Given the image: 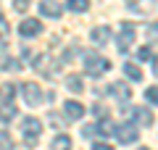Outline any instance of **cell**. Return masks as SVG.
Here are the masks:
<instances>
[{
	"instance_id": "cell-1",
	"label": "cell",
	"mask_w": 158,
	"mask_h": 150,
	"mask_svg": "<svg viewBox=\"0 0 158 150\" xmlns=\"http://www.w3.org/2000/svg\"><path fill=\"white\" fill-rule=\"evenodd\" d=\"M108 69H111L108 58L98 56V53H87L85 56V71L90 74V77H100V74H106Z\"/></svg>"
},
{
	"instance_id": "cell-2",
	"label": "cell",
	"mask_w": 158,
	"mask_h": 150,
	"mask_svg": "<svg viewBox=\"0 0 158 150\" xmlns=\"http://www.w3.org/2000/svg\"><path fill=\"white\" fill-rule=\"evenodd\" d=\"M21 95H24V100H27V106H32V108H37L40 103H42V87H37L34 82H27L21 87Z\"/></svg>"
},
{
	"instance_id": "cell-3",
	"label": "cell",
	"mask_w": 158,
	"mask_h": 150,
	"mask_svg": "<svg viewBox=\"0 0 158 150\" xmlns=\"http://www.w3.org/2000/svg\"><path fill=\"white\" fill-rule=\"evenodd\" d=\"M21 132L29 137L27 142H29V145H34V137H37V134L42 132V121H40V119H34V116L21 119Z\"/></svg>"
},
{
	"instance_id": "cell-4",
	"label": "cell",
	"mask_w": 158,
	"mask_h": 150,
	"mask_svg": "<svg viewBox=\"0 0 158 150\" xmlns=\"http://www.w3.org/2000/svg\"><path fill=\"white\" fill-rule=\"evenodd\" d=\"M132 42H135V24H124L121 32H118V37H116V48L118 50H129Z\"/></svg>"
},
{
	"instance_id": "cell-5",
	"label": "cell",
	"mask_w": 158,
	"mask_h": 150,
	"mask_svg": "<svg viewBox=\"0 0 158 150\" xmlns=\"http://www.w3.org/2000/svg\"><path fill=\"white\" fill-rule=\"evenodd\" d=\"M116 137H118V142H135L137 137H140V132H137V127L135 124H121V127H116Z\"/></svg>"
},
{
	"instance_id": "cell-6",
	"label": "cell",
	"mask_w": 158,
	"mask_h": 150,
	"mask_svg": "<svg viewBox=\"0 0 158 150\" xmlns=\"http://www.w3.org/2000/svg\"><path fill=\"white\" fill-rule=\"evenodd\" d=\"M40 13L42 16H50V19H58L63 13V3H56V0H42L40 3Z\"/></svg>"
},
{
	"instance_id": "cell-7",
	"label": "cell",
	"mask_w": 158,
	"mask_h": 150,
	"mask_svg": "<svg viewBox=\"0 0 158 150\" xmlns=\"http://www.w3.org/2000/svg\"><path fill=\"white\" fill-rule=\"evenodd\" d=\"M19 32H21V37H34V34L42 32V24H40L37 19H24V21L19 24Z\"/></svg>"
},
{
	"instance_id": "cell-8",
	"label": "cell",
	"mask_w": 158,
	"mask_h": 150,
	"mask_svg": "<svg viewBox=\"0 0 158 150\" xmlns=\"http://www.w3.org/2000/svg\"><path fill=\"white\" fill-rule=\"evenodd\" d=\"M63 111H66L69 119H82L85 116V106L77 103V100H66V103H63Z\"/></svg>"
},
{
	"instance_id": "cell-9",
	"label": "cell",
	"mask_w": 158,
	"mask_h": 150,
	"mask_svg": "<svg viewBox=\"0 0 158 150\" xmlns=\"http://www.w3.org/2000/svg\"><path fill=\"white\" fill-rule=\"evenodd\" d=\"M132 116H135V121L140 124V127H150L153 124V113L148 111V108H132Z\"/></svg>"
},
{
	"instance_id": "cell-10",
	"label": "cell",
	"mask_w": 158,
	"mask_h": 150,
	"mask_svg": "<svg viewBox=\"0 0 158 150\" xmlns=\"http://www.w3.org/2000/svg\"><path fill=\"white\" fill-rule=\"evenodd\" d=\"M34 69H37L40 74H45V77H50V74H53V58L48 56V53H45V56H40L37 61H34Z\"/></svg>"
},
{
	"instance_id": "cell-11",
	"label": "cell",
	"mask_w": 158,
	"mask_h": 150,
	"mask_svg": "<svg viewBox=\"0 0 158 150\" xmlns=\"http://www.w3.org/2000/svg\"><path fill=\"white\" fill-rule=\"evenodd\" d=\"M90 37H92V42H98V45H106L108 40H111V29H108V27H95Z\"/></svg>"
},
{
	"instance_id": "cell-12",
	"label": "cell",
	"mask_w": 158,
	"mask_h": 150,
	"mask_svg": "<svg viewBox=\"0 0 158 150\" xmlns=\"http://www.w3.org/2000/svg\"><path fill=\"white\" fill-rule=\"evenodd\" d=\"M111 92L116 95V98H121V100H129V98H132V90L127 87L124 82H116V84H111Z\"/></svg>"
},
{
	"instance_id": "cell-13",
	"label": "cell",
	"mask_w": 158,
	"mask_h": 150,
	"mask_svg": "<svg viewBox=\"0 0 158 150\" xmlns=\"http://www.w3.org/2000/svg\"><path fill=\"white\" fill-rule=\"evenodd\" d=\"M66 87L71 90V92H85V79L77 77V74H74V77H66Z\"/></svg>"
},
{
	"instance_id": "cell-14",
	"label": "cell",
	"mask_w": 158,
	"mask_h": 150,
	"mask_svg": "<svg viewBox=\"0 0 158 150\" xmlns=\"http://www.w3.org/2000/svg\"><path fill=\"white\" fill-rule=\"evenodd\" d=\"M53 150H71V137L69 134H58L53 140Z\"/></svg>"
},
{
	"instance_id": "cell-15",
	"label": "cell",
	"mask_w": 158,
	"mask_h": 150,
	"mask_svg": "<svg viewBox=\"0 0 158 150\" xmlns=\"http://www.w3.org/2000/svg\"><path fill=\"white\" fill-rule=\"evenodd\" d=\"M98 134H103V137H108V134H116V124H113L111 119H103L100 127H98Z\"/></svg>"
},
{
	"instance_id": "cell-16",
	"label": "cell",
	"mask_w": 158,
	"mask_h": 150,
	"mask_svg": "<svg viewBox=\"0 0 158 150\" xmlns=\"http://www.w3.org/2000/svg\"><path fill=\"white\" fill-rule=\"evenodd\" d=\"M124 74L132 79V82H140V79H142V71L135 66V63H124Z\"/></svg>"
},
{
	"instance_id": "cell-17",
	"label": "cell",
	"mask_w": 158,
	"mask_h": 150,
	"mask_svg": "<svg viewBox=\"0 0 158 150\" xmlns=\"http://www.w3.org/2000/svg\"><path fill=\"white\" fill-rule=\"evenodd\" d=\"M66 6H69V11H74V13H82V11H87L90 0H69Z\"/></svg>"
},
{
	"instance_id": "cell-18",
	"label": "cell",
	"mask_w": 158,
	"mask_h": 150,
	"mask_svg": "<svg viewBox=\"0 0 158 150\" xmlns=\"http://www.w3.org/2000/svg\"><path fill=\"white\" fill-rule=\"evenodd\" d=\"M13 116H16V108H13V103H6V106L0 108V119H3V121H11Z\"/></svg>"
},
{
	"instance_id": "cell-19",
	"label": "cell",
	"mask_w": 158,
	"mask_h": 150,
	"mask_svg": "<svg viewBox=\"0 0 158 150\" xmlns=\"http://www.w3.org/2000/svg\"><path fill=\"white\" fill-rule=\"evenodd\" d=\"M145 37H148V42H158V24H148Z\"/></svg>"
},
{
	"instance_id": "cell-20",
	"label": "cell",
	"mask_w": 158,
	"mask_h": 150,
	"mask_svg": "<svg viewBox=\"0 0 158 150\" xmlns=\"http://www.w3.org/2000/svg\"><path fill=\"white\" fill-rule=\"evenodd\" d=\"M0 150H13V140L8 132H0Z\"/></svg>"
},
{
	"instance_id": "cell-21",
	"label": "cell",
	"mask_w": 158,
	"mask_h": 150,
	"mask_svg": "<svg viewBox=\"0 0 158 150\" xmlns=\"http://www.w3.org/2000/svg\"><path fill=\"white\" fill-rule=\"evenodd\" d=\"M8 66H13V69H21L16 61H11V58H8L6 53H0V69H8Z\"/></svg>"
},
{
	"instance_id": "cell-22",
	"label": "cell",
	"mask_w": 158,
	"mask_h": 150,
	"mask_svg": "<svg viewBox=\"0 0 158 150\" xmlns=\"http://www.w3.org/2000/svg\"><path fill=\"white\" fill-rule=\"evenodd\" d=\"M145 98L150 100L153 106H158V87H148V92H145Z\"/></svg>"
},
{
	"instance_id": "cell-23",
	"label": "cell",
	"mask_w": 158,
	"mask_h": 150,
	"mask_svg": "<svg viewBox=\"0 0 158 150\" xmlns=\"http://www.w3.org/2000/svg\"><path fill=\"white\" fill-rule=\"evenodd\" d=\"M0 37H8V24H6L3 16H0Z\"/></svg>"
},
{
	"instance_id": "cell-24",
	"label": "cell",
	"mask_w": 158,
	"mask_h": 150,
	"mask_svg": "<svg viewBox=\"0 0 158 150\" xmlns=\"http://www.w3.org/2000/svg\"><path fill=\"white\" fill-rule=\"evenodd\" d=\"M29 8V0H16V11H27Z\"/></svg>"
},
{
	"instance_id": "cell-25",
	"label": "cell",
	"mask_w": 158,
	"mask_h": 150,
	"mask_svg": "<svg viewBox=\"0 0 158 150\" xmlns=\"http://www.w3.org/2000/svg\"><path fill=\"white\" fill-rule=\"evenodd\" d=\"M140 58H142V61H148V58H153L150 48H142V50H140Z\"/></svg>"
},
{
	"instance_id": "cell-26",
	"label": "cell",
	"mask_w": 158,
	"mask_h": 150,
	"mask_svg": "<svg viewBox=\"0 0 158 150\" xmlns=\"http://www.w3.org/2000/svg\"><path fill=\"white\" fill-rule=\"evenodd\" d=\"M92 150H113V148L108 142H95V148H92Z\"/></svg>"
},
{
	"instance_id": "cell-27",
	"label": "cell",
	"mask_w": 158,
	"mask_h": 150,
	"mask_svg": "<svg viewBox=\"0 0 158 150\" xmlns=\"http://www.w3.org/2000/svg\"><path fill=\"white\" fill-rule=\"evenodd\" d=\"M153 71H156V74H158V56H156V58H153Z\"/></svg>"
},
{
	"instance_id": "cell-28",
	"label": "cell",
	"mask_w": 158,
	"mask_h": 150,
	"mask_svg": "<svg viewBox=\"0 0 158 150\" xmlns=\"http://www.w3.org/2000/svg\"><path fill=\"white\" fill-rule=\"evenodd\" d=\"M140 150H148V148H140Z\"/></svg>"
},
{
	"instance_id": "cell-29",
	"label": "cell",
	"mask_w": 158,
	"mask_h": 150,
	"mask_svg": "<svg viewBox=\"0 0 158 150\" xmlns=\"http://www.w3.org/2000/svg\"><path fill=\"white\" fill-rule=\"evenodd\" d=\"M129 3H132V0H129Z\"/></svg>"
}]
</instances>
